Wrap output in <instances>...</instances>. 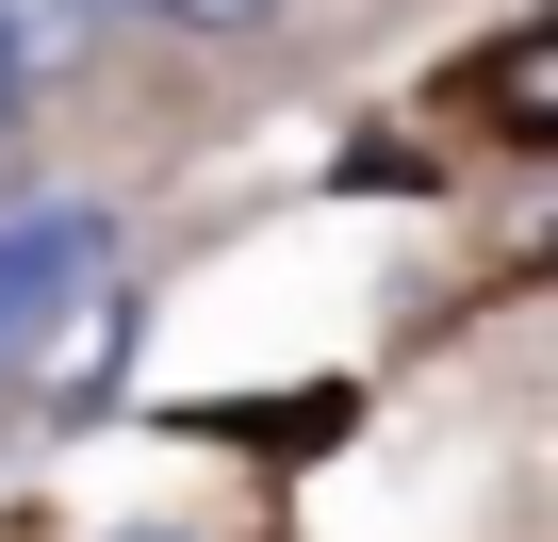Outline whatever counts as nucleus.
Returning <instances> with one entry per match:
<instances>
[{
  "label": "nucleus",
  "mask_w": 558,
  "mask_h": 542,
  "mask_svg": "<svg viewBox=\"0 0 558 542\" xmlns=\"http://www.w3.org/2000/svg\"><path fill=\"white\" fill-rule=\"evenodd\" d=\"M83 280H116V214H99V197H34V214H0V362H34V329H50Z\"/></svg>",
  "instance_id": "obj_1"
},
{
  "label": "nucleus",
  "mask_w": 558,
  "mask_h": 542,
  "mask_svg": "<svg viewBox=\"0 0 558 542\" xmlns=\"http://www.w3.org/2000/svg\"><path fill=\"white\" fill-rule=\"evenodd\" d=\"M0 34H17V50H34V83H50V67H83L99 0H0Z\"/></svg>",
  "instance_id": "obj_2"
},
{
  "label": "nucleus",
  "mask_w": 558,
  "mask_h": 542,
  "mask_svg": "<svg viewBox=\"0 0 558 542\" xmlns=\"http://www.w3.org/2000/svg\"><path fill=\"white\" fill-rule=\"evenodd\" d=\"M132 17H165V34H263L279 0H132Z\"/></svg>",
  "instance_id": "obj_3"
},
{
  "label": "nucleus",
  "mask_w": 558,
  "mask_h": 542,
  "mask_svg": "<svg viewBox=\"0 0 558 542\" xmlns=\"http://www.w3.org/2000/svg\"><path fill=\"white\" fill-rule=\"evenodd\" d=\"M17 116H34V50L0 34V132H17Z\"/></svg>",
  "instance_id": "obj_4"
}]
</instances>
